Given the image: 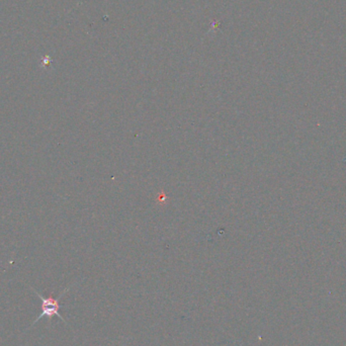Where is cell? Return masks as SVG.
Wrapping results in <instances>:
<instances>
[{"instance_id":"1","label":"cell","mask_w":346,"mask_h":346,"mask_svg":"<svg viewBox=\"0 0 346 346\" xmlns=\"http://www.w3.org/2000/svg\"><path fill=\"white\" fill-rule=\"evenodd\" d=\"M70 288L71 287H69V288H67L66 290H64V292L58 297H53V295H51L50 297H43L41 294H39L36 290H34V292H35V294L41 298V301H42V314L35 320V322H34V324H36V323L40 320V319H42V318H44V317H47L49 320H51L54 316H58L62 321H64V323H66V321H65V319L60 315V313H59V310H60V308H61V306H60V298L69 291V290H70Z\"/></svg>"}]
</instances>
